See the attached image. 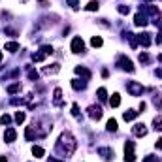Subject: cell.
Listing matches in <instances>:
<instances>
[{
	"label": "cell",
	"instance_id": "e0dca14e",
	"mask_svg": "<svg viewBox=\"0 0 162 162\" xmlns=\"http://www.w3.org/2000/svg\"><path fill=\"white\" fill-rule=\"evenodd\" d=\"M107 130H110V132L117 130V121H115V119H110V121H107Z\"/></svg>",
	"mask_w": 162,
	"mask_h": 162
},
{
	"label": "cell",
	"instance_id": "d4e9b609",
	"mask_svg": "<svg viewBox=\"0 0 162 162\" xmlns=\"http://www.w3.org/2000/svg\"><path fill=\"white\" fill-rule=\"evenodd\" d=\"M9 123H12V117H9V115H2V117H0V124H9Z\"/></svg>",
	"mask_w": 162,
	"mask_h": 162
},
{
	"label": "cell",
	"instance_id": "d6a6232c",
	"mask_svg": "<svg viewBox=\"0 0 162 162\" xmlns=\"http://www.w3.org/2000/svg\"><path fill=\"white\" fill-rule=\"evenodd\" d=\"M139 62H143V64H145V62H149V57L145 55V53H142V55H139Z\"/></svg>",
	"mask_w": 162,
	"mask_h": 162
},
{
	"label": "cell",
	"instance_id": "4fadbf2b",
	"mask_svg": "<svg viewBox=\"0 0 162 162\" xmlns=\"http://www.w3.org/2000/svg\"><path fill=\"white\" fill-rule=\"evenodd\" d=\"M119 104H121V96H119L117 92H115V94H111V100H110V106H111V107H117Z\"/></svg>",
	"mask_w": 162,
	"mask_h": 162
},
{
	"label": "cell",
	"instance_id": "4dcf8cb0",
	"mask_svg": "<svg viewBox=\"0 0 162 162\" xmlns=\"http://www.w3.org/2000/svg\"><path fill=\"white\" fill-rule=\"evenodd\" d=\"M72 115L79 117V106H77V104H74V106H72Z\"/></svg>",
	"mask_w": 162,
	"mask_h": 162
},
{
	"label": "cell",
	"instance_id": "74e56055",
	"mask_svg": "<svg viewBox=\"0 0 162 162\" xmlns=\"http://www.w3.org/2000/svg\"><path fill=\"white\" fill-rule=\"evenodd\" d=\"M155 145H157V149H160V151H162V138H160V139H157V143H155Z\"/></svg>",
	"mask_w": 162,
	"mask_h": 162
},
{
	"label": "cell",
	"instance_id": "60d3db41",
	"mask_svg": "<svg viewBox=\"0 0 162 162\" xmlns=\"http://www.w3.org/2000/svg\"><path fill=\"white\" fill-rule=\"evenodd\" d=\"M0 62H2V51H0Z\"/></svg>",
	"mask_w": 162,
	"mask_h": 162
},
{
	"label": "cell",
	"instance_id": "d590c367",
	"mask_svg": "<svg viewBox=\"0 0 162 162\" xmlns=\"http://www.w3.org/2000/svg\"><path fill=\"white\" fill-rule=\"evenodd\" d=\"M155 106H158L162 110V98H158V96H155Z\"/></svg>",
	"mask_w": 162,
	"mask_h": 162
},
{
	"label": "cell",
	"instance_id": "4316f807",
	"mask_svg": "<svg viewBox=\"0 0 162 162\" xmlns=\"http://www.w3.org/2000/svg\"><path fill=\"white\" fill-rule=\"evenodd\" d=\"M44 59H45V57L41 55V53H34V55H32V60H34V62H41Z\"/></svg>",
	"mask_w": 162,
	"mask_h": 162
},
{
	"label": "cell",
	"instance_id": "484cf974",
	"mask_svg": "<svg viewBox=\"0 0 162 162\" xmlns=\"http://www.w3.org/2000/svg\"><path fill=\"white\" fill-rule=\"evenodd\" d=\"M15 121L21 124V123L25 121V113H23V111H17V113H15Z\"/></svg>",
	"mask_w": 162,
	"mask_h": 162
},
{
	"label": "cell",
	"instance_id": "30bf717a",
	"mask_svg": "<svg viewBox=\"0 0 162 162\" xmlns=\"http://www.w3.org/2000/svg\"><path fill=\"white\" fill-rule=\"evenodd\" d=\"M136 117H138V111H134V110H128V111L123 113V119H124V121H134Z\"/></svg>",
	"mask_w": 162,
	"mask_h": 162
},
{
	"label": "cell",
	"instance_id": "ac0fdd59",
	"mask_svg": "<svg viewBox=\"0 0 162 162\" xmlns=\"http://www.w3.org/2000/svg\"><path fill=\"white\" fill-rule=\"evenodd\" d=\"M85 9H87V12H96V9H98V2L92 0V2H89L87 6H85Z\"/></svg>",
	"mask_w": 162,
	"mask_h": 162
},
{
	"label": "cell",
	"instance_id": "ffe728a7",
	"mask_svg": "<svg viewBox=\"0 0 162 162\" xmlns=\"http://www.w3.org/2000/svg\"><path fill=\"white\" fill-rule=\"evenodd\" d=\"M32 155H34L36 158L38 157H44V149H41V147H32Z\"/></svg>",
	"mask_w": 162,
	"mask_h": 162
},
{
	"label": "cell",
	"instance_id": "83f0119b",
	"mask_svg": "<svg viewBox=\"0 0 162 162\" xmlns=\"http://www.w3.org/2000/svg\"><path fill=\"white\" fill-rule=\"evenodd\" d=\"M59 70H60L59 64H53V68H45L44 72H45V74H55V72H59Z\"/></svg>",
	"mask_w": 162,
	"mask_h": 162
},
{
	"label": "cell",
	"instance_id": "8d00e7d4",
	"mask_svg": "<svg viewBox=\"0 0 162 162\" xmlns=\"http://www.w3.org/2000/svg\"><path fill=\"white\" fill-rule=\"evenodd\" d=\"M143 162H158V160H157V157H145Z\"/></svg>",
	"mask_w": 162,
	"mask_h": 162
},
{
	"label": "cell",
	"instance_id": "836d02e7",
	"mask_svg": "<svg viewBox=\"0 0 162 162\" xmlns=\"http://www.w3.org/2000/svg\"><path fill=\"white\" fill-rule=\"evenodd\" d=\"M119 13H128V6H119Z\"/></svg>",
	"mask_w": 162,
	"mask_h": 162
},
{
	"label": "cell",
	"instance_id": "ab89813d",
	"mask_svg": "<svg viewBox=\"0 0 162 162\" xmlns=\"http://www.w3.org/2000/svg\"><path fill=\"white\" fill-rule=\"evenodd\" d=\"M0 162H8V158L6 157H0Z\"/></svg>",
	"mask_w": 162,
	"mask_h": 162
},
{
	"label": "cell",
	"instance_id": "5bb4252c",
	"mask_svg": "<svg viewBox=\"0 0 162 162\" xmlns=\"http://www.w3.org/2000/svg\"><path fill=\"white\" fill-rule=\"evenodd\" d=\"M102 44H104V41H102L100 36H92V40H91V45L92 47H102Z\"/></svg>",
	"mask_w": 162,
	"mask_h": 162
},
{
	"label": "cell",
	"instance_id": "2e32d148",
	"mask_svg": "<svg viewBox=\"0 0 162 162\" xmlns=\"http://www.w3.org/2000/svg\"><path fill=\"white\" fill-rule=\"evenodd\" d=\"M72 87H74L75 91H81V89H85V83L79 81V79H74V81H72Z\"/></svg>",
	"mask_w": 162,
	"mask_h": 162
},
{
	"label": "cell",
	"instance_id": "cb8c5ba5",
	"mask_svg": "<svg viewBox=\"0 0 162 162\" xmlns=\"http://www.w3.org/2000/svg\"><path fill=\"white\" fill-rule=\"evenodd\" d=\"M145 12H147L149 15H158V9H157L155 6H147V8H145Z\"/></svg>",
	"mask_w": 162,
	"mask_h": 162
},
{
	"label": "cell",
	"instance_id": "f1b7e54d",
	"mask_svg": "<svg viewBox=\"0 0 162 162\" xmlns=\"http://www.w3.org/2000/svg\"><path fill=\"white\" fill-rule=\"evenodd\" d=\"M96 94H98V98H100V100H106V94H107V92H106V89H104V87H100Z\"/></svg>",
	"mask_w": 162,
	"mask_h": 162
},
{
	"label": "cell",
	"instance_id": "8992f818",
	"mask_svg": "<svg viewBox=\"0 0 162 162\" xmlns=\"http://www.w3.org/2000/svg\"><path fill=\"white\" fill-rule=\"evenodd\" d=\"M138 40H139V44H142L143 47H149V45H151V34H147V32L139 34V36H138Z\"/></svg>",
	"mask_w": 162,
	"mask_h": 162
},
{
	"label": "cell",
	"instance_id": "d6986e66",
	"mask_svg": "<svg viewBox=\"0 0 162 162\" xmlns=\"http://www.w3.org/2000/svg\"><path fill=\"white\" fill-rule=\"evenodd\" d=\"M40 53H41L44 57H47V55H51V53H53V47H51V45H44V47L40 49Z\"/></svg>",
	"mask_w": 162,
	"mask_h": 162
},
{
	"label": "cell",
	"instance_id": "9a60e30c",
	"mask_svg": "<svg viewBox=\"0 0 162 162\" xmlns=\"http://www.w3.org/2000/svg\"><path fill=\"white\" fill-rule=\"evenodd\" d=\"M34 130H32V126H27V130H25V138L28 139V142H32V139H34Z\"/></svg>",
	"mask_w": 162,
	"mask_h": 162
},
{
	"label": "cell",
	"instance_id": "1f68e13d",
	"mask_svg": "<svg viewBox=\"0 0 162 162\" xmlns=\"http://www.w3.org/2000/svg\"><path fill=\"white\" fill-rule=\"evenodd\" d=\"M28 77L30 79H38V72L36 70H28Z\"/></svg>",
	"mask_w": 162,
	"mask_h": 162
},
{
	"label": "cell",
	"instance_id": "3957f363",
	"mask_svg": "<svg viewBox=\"0 0 162 162\" xmlns=\"http://www.w3.org/2000/svg\"><path fill=\"white\" fill-rule=\"evenodd\" d=\"M72 51H74V53H83V51H85V44H83V40H81L79 36H75V38L72 40Z\"/></svg>",
	"mask_w": 162,
	"mask_h": 162
},
{
	"label": "cell",
	"instance_id": "8fae6325",
	"mask_svg": "<svg viewBox=\"0 0 162 162\" xmlns=\"http://www.w3.org/2000/svg\"><path fill=\"white\" fill-rule=\"evenodd\" d=\"M98 155H102L106 160H110V158H113V151H111V149H106V147H104V149H98Z\"/></svg>",
	"mask_w": 162,
	"mask_h": 162
},
{
	"label": "cell",
	"instance_id": "7402d4cb",
	"mask_svg": "<svg viewBox=\"0 0 162 162\" xmlns=\"http://www.w3.org/2000/svg\"><path fill=\"white\" fill-rule=\"evenodd\" d=\"M153 124H155V130H162V117H155Z\"/></svg>",
	"mask_w": 162,
	"mask_h": 162
},
{
	"label": "cell",
	"instance_id": "f35d334b",
	"mask_svg": "<svg viewBox=\"0 0 162 162\" xmlns=\"http://www.w3.org/2000/svg\"><path fill=\"white\" fill-rule=\"evenodd\" d=\"M47 162H60V160H59V158H55V157H49V160H47Z\"/></svg>",
	"mask_w": 162,
	"mask_h": 162
},
{
	"label": "cell",
	"instance_id": "e575fe53",
	"mask_svg": "<svg viewBox=\"0 0 162 162\" xmlns=\"http://www.w3.org/2000/svg\"><path fill=\"white\" fill-rule=\"evenodd\" d=\"M68 4H70L74 9H77V4H79V2H77V0H68Z\"/></svg>",
	"mask_w": 162,
	"mask_h": 162
},
{
	"label": "cell",
	"instance_id": "277c9868",
	"mask_svg": "<svg viewBox=\"0 0 162 162\" xmlns=\"http://www.w3.org/2000/svg\"><path fill=\"white\" fill-rule=\"evenodd\" d=\"M119 66L126 72H134V66H132V60L126 59V57H119Z\"/></svg>",
	"mask_w": 162,
	"mask_h": 162
},
{
	"label": "cell",
	"instance_id": "6da1fadb",
	"mask_svg": "<svg viewBox=\"0 0 162 162\" xmlns=\"http://www.w3.org/2000/svg\"><path fill=\"white\" fill-rule=\"evenodd\" d=\"M126 91L130 92L132 96H142V92H143L145 89H143L138 81H128V83H126Z\"/></svg>",
	"mask_w": 162,
	"mask_h": 162
},
{
	"label": "cell",
	"instance_id": "f546056e",
	"mask_svg": "<svg viewBox=\"0 0 162 162\" xmlns=\"http://www.w3.org/2000/svg\"><path fill=\"white\" fill-rule=\"evenodd\" d=\"M60 96H62V91L60 89H55V102L60 104Z\"/></svg>",
	"mask_w": 162,
	"mask_h": 162
},
{
	"label": "cell",
	"instance_id": "7a4b0ae2",
	"mask_svg": "<svg viewBox=\"0 0 162 162\" xmlns=\"http://www.w3.org/2000/svg\"><path fill=\"white\" fill-rule=\"evenodd\" d=\"M136 155H134V142H126L124 145V162H134Z\"/></svg>",
	"mask_w": 162,
	"mask_h": 162
},
{
	"label": "cell",
	"instance_id": "9c48e42d",
	"mask_svg": "<svg viewBox=\"0 0 162 162\" xmlns=\"http://www.w3.org/2000/svg\"><path fill=\"white\" fill-rule=\"evenodd\" d=\"M132 132H134L136 136H142V138H143V136L147 134V128H145V124H136Z\"/></svg>",
	"mask_w": 162,
	"mask_h": 162
},
{
	"label": "cell",
	"instance_id": "7c38bea8",
	"mask_svg": "<svg viewBox=\"0 0 162 162\" xmlns=\"http://www.w3.org/2000/svg\"><path fill=\"white\" fill-rule=\"evenodd\" d=\"M75 74H77V75H83L85 79H89V77H91V72H89L87 68H81V66L75 68Z\"/></svg>",
	"mask_w": 162,
	"mask_h": 162
},
{
	"label": "cell",
	"instance_id": "ba28073f",
	"mask_svg": "<svg viewBox=\"0 0 162 162\" xmlns=\"http://www.w3.org/2000/svg\"><path fill=\"white\" fill-rule=\"evenodd\" d=\"M134 23H136L138 27H145V25H147V17H145L143 13H136V17H134Z\"/></svg>",
	"mask_w": 162,
	"mask_h": 162
},
{
	"label": "cell",
	"instance_id": "5b68a950",
	"mask_svg": "<svg viewBox=\"0 0 162 162\" xmlns=\"http://www.w3.org/2000/svg\"><path fill=\"white\" fill-rule=\"evenodd\" d=\"M89 115L98 121V119H102V110H100L98 106H91V107H89Z\"/></svg>",
	"mask_w": 162,
	"mask_h": 162
},
{
	"label": "cell",
	"instance_id": "52a82bcc",
	"mask_svg": "<svg viewBox=\"0 0 162 162\" xmlns=\"http://www.w3.org/2000/svg\"><path fill=\"white\" fill-rule=\"evenodd\" d=\"M15 138H17V132L13 130V128H8V130L4 132V139H6V142H15Z\"/></svg>",
	"mask_w": 162,
	"mask_h": 162
},
{
	"label": "cell",
	"instance_id": "44dd1931",
	"mask_svg": "<svg viewBox=\"0 0 162 162\" xmlns=\"http://www.w3.org/2000/svg\"><path fill=\"white\" fill-rule=\"evenodd\" d=\"M17 49H19V44H15V41L6 44V51H17Z\"/></svg>",
	"mask_w": 162,
	"mask_h": 162
},
{
	"label": "cell",
	"instance_id": "603a6c76",
	"mask_svg": "<svg viewBox=\"0 0 162 162\" xmlns=\"http://www.w3.org/2000/svg\"><path fill=\"white\" fill-rule=\"evenodd\" d=\"M21 89V83H15V85H9V87H8V92L9 94H13V92H17Z\"/></svg>",
	"mask_w": 162,
	"mask_h": 162
}]
</instances>
